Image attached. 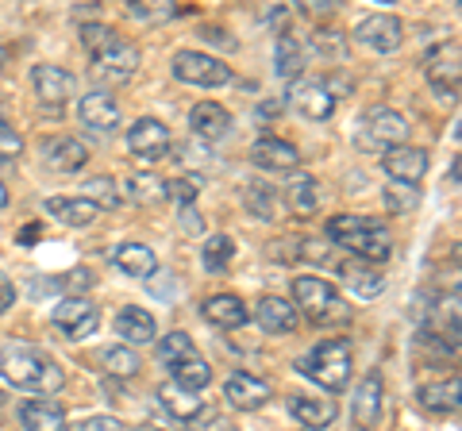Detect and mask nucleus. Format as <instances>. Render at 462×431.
Masks as SVG:
<instances>
[{
    "instance_id": "obj_1",
    "label": "nucleus",
    "mask_w": 462,
    "mask_h": 431,
    "mask_svg": "<svg viewBox=\"0 0 462 431\" xmlns=\"http://www.w3.org/2000/svg\"><path fill=\"white\" fill-rule=\"evenodd\" d=\"M0 373H5L16 390H27V393H54V390H62V381H66L62 366H58L51 354H42L39 347L20 343V339L0 351Z\"/></svg>"
},
{
    "instance_id": "obj_2",
    "label": "nucleus",
    "mask_w": 462,
    "mask_h": 431,
    "mask_svg": "<svg viewBox=\"0 0 462 431\" xmlns=\"http://www.w3.org/2000/svg\"><path fill=\"white\" fill-rule=\"evenodd\" d=\"M328 239L351 251L358 262H385L393 251L389 227L374 216H336V220H328Z\"/></svg>"
},
{
    "instance_id": "obj_3",
    "label": "nucleus",
    "mask_w": 462,
    "mask_h": 431,
    "mask_svg": "<svg viewBox=\"0 0 462 431\" xmlns=\"http://www.w3.org/2000/svg\"><path fill=\"white\" fill-rule=\"evenodd\" d=\"M297 370L309 373L312 381H320L331 393L346 390V381H351V347H346V339H324L300 358Z\"/></svg>"
},
{
    "instance_id": "obj_4",
    "label": "nucleus",
    "mask_w": 462,
    "mask_h": 431,
    "mask_svg": "<svg viewBox=\"0 0 462 431\" xmlns=\"http://www.w3.org/2000/svg\"><path fill=\"white\" fill-rule=\"evenodd\" d=\"M293 297H297V308L309 312L312 324H346L351 320L346 300L336 293V285L324 281V278H297Z\"/></svg>"
},
{
    "instance_id": "obj_5",
    "label": "nucleus",
    "mask_w": 462,
    "mask_h": 431,
    "mask_svg": "<svg viewBox=\"0 0 462 431\" xmlns=\"http://www.w3.org/2000/svg\"><path fill=\"white\" fill-rule=\"evenodd\" d=\"M404 139H409V120L393 108H370L363 116V124H358V132H355L358 151H370V154L397 151Z\"/></svg>"
},
{
    "instance_id": "obj_6",
    "label": "nucleus",
    "mask_w": 462,
    "mask_h": 431,
    "mask_svg": "<svg viewBox=\"0 0 462 431\" xmlns=\"http://www.w3.org/2000/svg\"><path fill=\"white\" fill-rule=\"evenodd\" d=\"M173 78L185 85H200V89H216V85L231 81V66H224L220 59H208L200 50H178L173 54Z\"/></svg>"
},
{
    "instance_id": "obj_7",
    "label": "nucleus",
    "mask_w": 462,
    "mask_h": 431,
    "mask_svg": "<svg viewBox=\"0 0 462 431\" xmlns=\"http://www.w3.org/2000/svg\"><path fill=\"white\" fill-rule=\"evenodd\" d=\"M51 320H54L58 332H66L69 339H89V335L97 332L100 316H97L93 300H85V297H66V300H58V305H54Z\"/></svg>"
},
{
    "instance_id": "obj_8",
    "label": "nucleus",
    "mask_w": 462,
    "mask_h": 431,
    "mask_svg": "<svg viewBox=\"0 0 462 431\" xmlns=\"http://www.w3.org/2000/svg\"><path fill=\"white\" fill-rule=\"evenodd\" d=\"M93 69L97 78H108V81H127L139 69V50L132 42H124L120 35H112L105 47L93 54Z\"/></svg>"
},
{
    "instance_id": "obj_9",
    "label": "nucleus",
    "mask_w": 462,
    "mask_h": 431,
    "mask_svg": "<svg viewBox=\"0 0 462 431\" xmlns=\"http://www.w3.org/2000/svg\"><path fill=\"white\" fill-rule=\"evenodd\" d=\"M355 39L378 54H393L404 42V23L397 16H389V12H374V16H366L355 27Z\"/></svg>"
},
{
    "instance_id": "obj_10",
    "label": "nucleus",
    "mask_w": 462,
    "mask_h": 431,
    "mask_svg": "<svg viewBox=\"0 0 462 431\" xmlns=\"http://www.w3.org/2000/svg\"><path fill=\"white\" fill-rule=\"evenodd\" d=\"M127 147H132V154L143 158V162H158V158L170 154L173 139H170V132H166L162 120L143 116V120L132 124V132H127Z\"/></svg>"
},
{
    "instance_id": "obj_11",
    "label": "nucleus",
    "mask_w": 462,
    "mask_h": 431,
    "mask_svg": "<svg viewBox=\"0 0 462 431\" xmlns=\"http://www.w3.org/2000/svg\"><path fill=\"white\" fill-rule=\"evenodd\" d=\"M32 85H35V93H39L42 105H51V108H62L66 100L74 96V89H78V81H74V74H69V69L47 66V62L32 69Z\"/></svg>"
},
{
    "instance_id": "obj_12",
    "label": "nucleus",
    "mask_w": 462,
    "mask_h": 431,
    "mask_svg": "<svg viewBox=\"0 0 462 431\" xmlns=\"http://www.w3.org/2000/svg\"><path fill=\"white\" fill-rule=\"evenodd\" d=\"M428 81L436 85L443 105L458 96V42H443V47L428 59Z\"/></svg>"
},
{
    "instance_id": "obj_13",
    "label": "nucleus",
    "mask_w": 462,
    "mask_h": 431,
    "mask_svg": "<svg viewBox=\"0 0 462 431\" xmlns=\"http://www.w3.org/2000/svg\"><path fill=\"white\" fill-rule=\"evenodd\" d=\"M78 116L81 124L89 127L93 135H112L116 127H120V105L108 96V93H89V96H81V105H78Z\"/></svg>"
},
{
    "instance_id": "obj_14",
    "label": "nucleus",
    "mask_w": 462,
    "mask_h": 431,
    "mask_svg": "<svg viewBox=\"0 0 462 431\" xmlns=\"http://www.w3.org/2000/svg\"><path fill=\"white\" fill-rule=\"evenodd\" d=\"M382 405H385V390H382V378H378V373H366V378L355 385V405H351V416H355V424L363 427V431L378 427V420H382Z\"/></svg>"
},
{
    "instance_id": "obj_15",
    "label": "nucleus",
    "mask_w": 462,
    "mask_h": 431,
    "mask_svg": "<svg viewBox=\"0 0 462 431\" xmlns=\"http://www.w3.org/2000/svg\"><path fill=\"white\" fill-rule=\"evenodd\" d=\"M224 397L231 408H243V412H254L270 400V381L254 378V373H231L227 385H224Z\"/></svg>"
},
{
    "instance_id": "obj_16",
    "label": "nucleus",
    "mask_w": 462,
    "mask_h": 431,
    "mask_svg": "<svg viewBox=\"0 0 462 431\" xmlns=\"http://www.w3.org/2000/svg\"><path fill=\"white\" fill-rule=\"evenodd\" d=\"M42 162L51 170H58V174H74V170H81L89 162V151H85V142H78V139L58 135V139L42 142Z\"/></svg>"
},
{
    "instance_id": "obj_17",
    "label": "nucleus",
    "mask_w": 462,
    "mask_h": 431,
    "mask_svg": "<svg viewBox=\"0 0 462 431\" xmlns=\"http://www.w3.org/2000/svg\"><path fill=\"white\" fill-rule=\"evenodd\" d=\"M385 174L397 185H416L428 174V151H416V147L385 151Z\"/></svg>"
},
{
    "instance_id": "obj_18",
    "label": "nucleus",
    "mask_w": 462,
    "mask_h": 431,
    "mask_svg": "<svg viewBox=\"0 0 462 431\" xmlns=\"http://www.w3.org/2000/svg\"><path fill=\"white\" fill-rule=\"evenodd\" d=\"M289 100H293V108L305 112L309 120H331V112H336V96H331V89L324 81L297 85V89L289 93Z\"/></svg>"
},
{
    "instance_id": "obj_19",
    "label": "nucleus",
    "mask_w": 462,
    "mask_h": 431,
    "mask_svg": "<svg viewBox=\"0 0 462 431\" xmlns=\"http://www.w3.org/2000/svg\"><path fill=\"white\" fill-rule=\"evenodd\" d=\"M47 216L58 224H66V227H89L100 208L93 205V200H85V197H51L47 200Z\"/></svg>"
},
{
    "instance_id": "obj_20",
    "label": "nucleus",
    "mask_w": 462,
    "mask_h": 431,
    "mask_svg": "<svg viewBox=\"0 0 462 431\" xmlns=\"http://www.w3.org/2000/svg\"><path fill=\"white\" fill-rule=\"evenodd\" d=\"M251 162L263 166V170H293L300 158H297V147L285 139H273V135H263L251 147Z\"/></svg>"
},
{
    "instance_id": "obj_21",
    "label": "nucleus",
    "mask_w": 462,
    "mask_h": 431,
    "mask_svg": "<svg viewBox=\"0 0 462 431\" xmlns=\"http://www.w3.org/2000/svg\"><path fill=\"white\" fill-rule=\"evenodd\" d=\"M189 127H193V135L197 139H224L227 135V127H231V116H227V108L220 105H212V100H200V105L189 112Z\"/></svg>"
},
{
    "instance_id": "obj_22",
    "label": "nucleus",
    "mask_w": 462,
    "mask_h": 431,
    "mask_svg": "<svg viewBox=\"0 0 462 431\" xmlns=\"http://www.w3.org/2000/svg\"><path fill=\"white\" fill-rule=\"evenodd\" d=\"M254 320L263 324V332L285 335V332H293V327H297V312L282 297H263V300H258V308H254Z\"/></svg>"
},
{
    "instance_id": "obj_23",
    "label": "nucleus",
    "mask_w": 462,
    "mask_h": 431,
    "mask_svg": "<svg viewBox=\"0 0 462 431\" xmlns=\"http://www.w3.org/2000/svg\"><path fill=\"white\" fill-rule=\"evenodd\" d=\"M200 312H205V320H208V324L227 327V332H231V327H243V324L251 320V316H247V305H243L239 297H231V293L208 297V300H205V308H200Z\"/></svg>"
},
{
    "instance_id": "obj_24",
    "label": "nucleus",
    "mask_w": 462,
    "mask_h": 431,
    "mask_svg": "<svg viewBox=\"0 0 462 431\" xmlns=\"http://www.w3.org/2000/svg\"><path fill=\"white\" fill-rule=\"evenodd\" d=\"M112 262H116V270H124L127 278H154V270H158L154 251L143 247V243H124V247H116Z\"/></svg>"
},
{
    "instance_id": "obj_25",
    "label": "nucleus",
    "mask_w": 462,
    "mask_h": 431,
    "mask_svg": "<svg viewBox=\"0 0 462 431\" xmlns=\"http://www.w3.org/2000/svg\"><path fill=\"white\" fill-rule=\"evenodd\" d=\"M289 416L300 420L309 431H320V427H328L331 420H336V405H328V400H320V397L297 393V397H289Z\"/></svg>"
},
{
    "instance_id": "obj_26",
    "label": "nucleus",
    "mask_w": 462,
    "mask_h": 431,
    "mask_svg": "<svg viewBox=\"0 0 462 431\" xmlns=\"http://www.w3.org/2000/svg\"><path fill=\"white\" fill-rule=\"evenodd\" d=\"M339 278L346 281V289H351L355 297H366V300L382 297V289H385V278L378 274V270L363 266L358 258H355V262H343V266H339Z\"/></svg>"
},
{
    "instance_id": "obj_27",
    "label": "nucleus",
    "mask_w": 462,
    "mask_h": 431,
    "mask_svg": "<svg viewBox=\"0 0 462 431\" xmlns=\"http://www.w3.org/2000/svg\"><path fill=\"white\" fill-rule=\"evenodd\" d=\"M116 335L124 339V347H132V343H151L154 339V316L143 312V308H120V316H116Z\"/></svg>"
},
{
    "instance_id": "obj_28",
    "label": "nucleus",
    "mask_w": 462,
    "mask_h": 431,
    "mask_svg": "<svg viewBox=\"0 0 462 431\" xmlns=\"http://www.w3.org/2000/svg\"><path fill=\"white\" fill-rule=\"evenodd\" d=\"M20 424L27 431H62L66 412L62 405H51V400H32V405L20 408Z\"/></svg>"
},
{
    "instance_id": "obj_29",
    "label": "nucleus",
    "mask_w": 462,
    "mask_h": 431,
    "mask_svg": "<svg viewBox=\"0 0 462 431\" xmlns=\"http://www.w3.org/2000/svg\"><path fill=\"white\" fill-rule=\"evenodd\" d=\"M285 200H289V208L300 212V216H309L320 208V185H316V178L309 174H297L293 181L285 185Z\"/></svg>"
},
{
    "instance_id": "obj_30",
    "label": "nucleus",
    "mask_w": 462,
    "mask_h": 431,
    "mask_svg": "<svg viewBox=\"0 0 462 431\" xmlns=\"http://www.w3.org/2000/svg\"><path fill=\"white\" fill-rule=\"evenodd\" d=\"M158 400H162V408L173 416V420H197L200 408H205L197 400V393H185L178 385H162V390H158Z\"/></svg>"
},
{
    "instance_id": "obj_31",
    "label": "nucleus",
    "mask_w": 462,
    "mask_h": 431,
    "mask_svg": "<svg viewBox=\"0 0 462 431\" xmlns=\"http://www.w3.org/2000/svg\"><path fill=\"white\" fill-rule=\"evenodd\" d=\"M273 66H278V78L293 81L300 69H305V50H300V42L293 35H282L278 47H273Z\"/></svg>"
},
{
    "instance_id": "obj_32",
    "label": "nucleus",
    "mask_w": 462,
    "mask_h": 431,
    "mask_svg": "<svg viewBox=\"0 0 462 431\" xmlns=\"http://www.w3.org/2000/svg\"><path fill=\"white\" fill-rule=\"evenodd\" d=\"M208 381H212V370H208V362H205V358H200V354L185 358L181 366H173V385H178V390H185V393L205 390Z\"/></svg>"
},
{
    "instance_id": "obj_33",
    "label": "nucleus",
    "mask_w": 462,
    "mask_h": 431,
    "mask_svg": "<svg viewBox=\"0 0 462 431\" xmlns=\"http://www.w3.org/2000/svg\"><path fill=\"white\" fill-rule=\"evenodd\" d=\"M420 405L428 412H455L458 408V378L439 381V385H424V390H420Z\"/></svg>"
},
{
    "instance_id": "obj_34",
    "label": "nucleus",
    "mask_w": 462,
    "mask_h": 431,
    "mask_svg": "<svg viewBox=\"0 0 462 431\" xmlns=\"http://www.w3.org/2000/svg\"><path fill=\"white\" fill-rule=\"evenodd\" d=\"M200 258H205V270L220 274V270L231 266V258H236V243H231V235H212L205 243V251H200Z\"/></svg>"
},
{
    "instance_id": "obj_35",
    "label": "nucleus",
    "mask_w": 462,
    "mask_h": 431,
    "mask_svg": "<svg viewBox=\"0 0 462 431\" xmlns=\"http://www.w3.org/2000/svg\"><path fill=\"white\" fill-rule=\"evenodd\" d=\"M197 351H193V339L185 335V332H170L162 343H158V358H162V362L173 370V366H181L185 358H193Z\"/></svg>"
},
{
    "instance_id": "obj_36",
    "label": "nucleus",
    "mask_w": 462,
    "mask_h": 431,
    "mask_svg": "<svg viewBox=\"0 0 462 431\" xmlns=\"http://www.w3.org/2000/svg\"><path fill=\"white\" fill-rule=\"evenodd\" d=\"M243 200H247V208L258 216V220H273V216H278V193H273L270 185H247V189H243Z\"/></svg>"
},
{
    "instance_id": "obj_37",
    "label": "nucleus",
    "mask_w": 462,
    "mask_h": 431,
    "mask_svg": "<svg viewBox=\"0 0 462 431\" xmlns=\"http://www.w3.org/2000/svg\"><path fill=\"white\" fill-rule=\"evenodd\" d=\"M105 366H108L112 378H135V373H139V354L120 343V347H108L105 351Z\"/></svg>"
},
{
    "instance_id": "obj_38",
    "label": "nucleus",
    "mask_w": 462,
    "mask_h": 431,
    "mask_svg": "<svg viewBox=\"0 0 462 431\" xmlns=\"http://www.w3.org/2000/svg\"><path fill=\"white\" fill-rule=\"evenodd\" d=\"M127 197L139 200V205H151V200H162V181L143 174V178H132L127 181Z\"/></svg>"
},
{
    "instance_id": "obj_39",
    "label": "nucleus",
    "mask_w": 462,
    "mask_h": 431,
    "mask_svg": "<svg viewBox=\"0 0 462 431\" xmlns=\"http://www.w3.org/2000/svg\"><path fill=\"white\" fill-rule=\"evenodd\" d=\"M23 154V135L5 120V112H0V158H8V162H16Z\"/></svg>"
},
{
    "instance_id": "obj_40",
    "label": "nucleus",
    "mask_w": 462,
    "mask_h": 431,
    "mask_svg": "<svg viewBox=\"0 0 462 431\" xmlns=\"http://www.w3.org/2000/svg\"><path fill=\"white\" fill-rule=\"evenodd\" d=\"M162 197L166 200H178V205H193L197 200V181H185V178H173V181H162Z\"/></svg>"
},
{
    "instance_id": "obj_41",
    "label": "nucleus",
    "mask_w": 462,
    "mask_h": 431,
    "mask_svg": "<svg viewBox=\"0 0 462 431\" xmlns=\"http://www.w3.org/2000/svg\"><path fill=\"white\" fill-rule=\"evenodd\" d=\"M112 189H116V185H112L108 178H93L89 185H85V193H81V197H85V200H93V205L100 208V205H116V193H112Z\"/></svg>"
},
{
    "instance_id": "obj_42",
    "label": "nucleus",
    "mask_w": 462,
    "mask_h": 431,
    "mask_svg": "<svg viewBox=\"0 0 462 431\" xmlns=\"http://www.w3.org/2000/svg\"><path fill=\"white\" fill-rule=\"evenodd\" d=\"M112 35H116V32H108V27H100V23H85V27H81V42H85V50H89V54H97Z\"/></svg>"
},
{
    "instance_id": "obj_43",
    "label": "nucleus",
    "mask_w": 462,
    "mask_h": 431,
    "mask_svg": "<svg viewBox=\"0 0 462 431\" xmlns=\"http://www.w3.org/2000/svg\"><path fill=\"white\" fill-rule=\"evenodd\" d=\"M127 12H132V16H139V20H162V16H173V5H162V0H151V5H132Z\"/></svg>"
},
{
    "instance_id": "obj_44",
    "label": "nucleus",
    "mask_w": 462,
    "mask_h": 431,
    "mask_svg": "<svg viewBox=\"0 0 462 431\" xmlns=\"http://www.w3.org/2000/svg\"><path fill=\"white\" fill-rule=\"evenodd\" d=\"M69 431H120V424L108 420V416H89V420H78Z\"/></svg>"
},
{
    "instance_id": "obj_45",
    "label": "nucleus",
    "mask_w": 462,
    "mask_h": 431,
    "mask_svg": "<svg viewBox=\"0 0 462 431\" xmlns=\"http://www.w3.org/2000/svg\"><path fill=\"white\" fill-rule=\"evenodd\" d=\"M181 232H189V235L205 232V220L197 216V208H193V205H185V208H181Z\"/></svg>"
},
{
    "instance_id": "obj_46",
    "label": "nucleus",
    "mask_w": 462,
    "mask_h": 431,
    "mask_svg": "<svg viewBox=\"0 0 462 431\" xmlns=\"http://www.w3.org/2000/svg\"><path fill=\"white\" fill-rule=\"evenodd\" d=\"M16 305V285L8 281V274H0V312H8Z\"/></svg>"
},
{
    "instance_id": "obj_47",
    "label": "nucleus",
    "mask_w": 462,
    "mask_h": 431,
    "mask_svg": "<svg viewBox=\"0 0 462 431\" xmlns=\"http://www.w3.org/2000/svg\"><path fill=\"white\" fill-rule=\"evenodd\" d=\"M208 431H239V427L231 424L227 416H216V420H208Z\"/></svg>"
},
{
    "instance_id": "obj_48",
    "label": "nucleus",
    "mask_w": 462,
    "mask_h": 431,
    "mask_svg": "<svg viewBox=\"0 0 462 431\" xmlns=\"http://www.w3.org/2000/svg\"><path fill=\"white\" fill-rule=\"evenodd\" d=\"M5 66H8V50L0 47V74H5Z\"/></svg>"
},
{
    "instance_id": "obj_49",
    "label": "nucleus",
    "mask_w": 462,
    "mask_h": 431,
    "mask_svg": "<svg viewBox=\"0 0 462 431\" xmlns=\"http://www.w3.org/2000/svg\"><path fill=\"white\" fill-rule=\"evenodd\" d=\"M8 205V189H5V181H0V208Z\"/></svg>"
},
{
    "instance_id": "obj_50",
    "label": "nucleus",
    "mask_w": 462,
    "mask_h": 431,
    "mask_svg": "<svg viewBox=\"0 0 462 431\" xmlns=\"http://www.w3.org/2000/svg\"><path fill=\"white\" fill-rule=\"evenodd\" d=\"M5 400H8V397H5V390H0V408H5Z\"/></svg>"
},
{
    "instance_id": "obj_51",
    "label": "nucleus",
    "mask_w": 462,
    "mask_h": 431,
    "mask_svg": "<svg viewBox=\"0 0 462 431\" xmlns=\"http://www.w3.org/2000/svg\"><path fill=\"white\" fill-rule=\"evenodd\" d=\"M139 431H158V427H139Z\"/></svg>"
},
{
    "instance_id": "obj_52",
    "label": "nucleus",
    "mask_w": 462,
    "mask_h": 431,
    "mask_svg": "<svg viewBox=\"0 0 462 431\" xmlns=\"http://www.w3.org/2000/svg\"><path fill=\"white\" fill-rule=\"evenodd\" d=\"M305 431H309V427H305Z\"/></svg>"
}]
</instances>
